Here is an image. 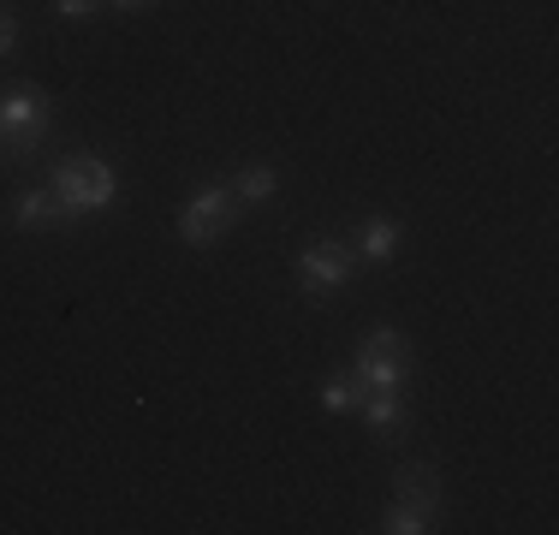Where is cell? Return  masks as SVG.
<instances>
[{
    "instance_id": "obj_1",
    "label": "cell",
    "mask_w": 559,
    "mask_h": 535,
    "mask_svg": "<svg viewBox=\"0 0 559 535\" xmlns=\"http://www.w3.org/2000/svg\"><path fill=\"white\" fill-rule=\"evenodd\" d=\"M48 191H55V203L66 209V221L78 226V221H90V214L114 209L119 179H114L108 160H96V155H66L55 167V179H48Z\"/></svg>"
},
{
    "instance_id": "obj_2",
    "label": "cell",
    "mask_w": 559,
    "mask_h": 535,
    "mask_svg": "<svg viewBox=\"0 0 559 535\" xmlns=\"http://www.w3.org/2000/svg\"><path fill=\"white\" fill-rule=\"evenodd\" d=\"M55 126V96L36 84H12L0 90V155L7 160H31V150L48 138Z\"/></svg>"
},
{
    "instance_id": "obj_3",
    "label": "cell",
    "mask_w": 559,
    "mask_h": 535,
    "mask_svg": "<svg viewBox=\"0 0 559 535\" xmlns=\"http://www.w3.org/2000/svg\"><path fill=\"white\" fill-rule=\"evenodd\" d=\"M233 221H238V191L215 179V185H203V191H191V203L179 209V238L197 250H209Z\"/></svg>"
},
{
    "instance_id": "obj_4",
    "label": "cell",
    "mask_w": 559,
    "mask_h": 535,
    "mask_svg": "<svg viewBox=\"0 0 559 535\" xmlns=\"http://www.w3.org/2000/svg\"><path fill=\"white\" fill-rule=\"evenodd\" d=\"M405 340H399V328H376L364 340V352H357L352 374L364 381V393H381V387H405Z\"/></svg>"
},
{
    "instance_id": "obj_5",
    "label": "cell",
    "mask_w": 559,
    "mask_h": 535,
    "mask_svg": "<svg viewBox=\"0 0 559 535\" xmlns=\"http://www.w3.org/2000/svg\"><path fill=\"white\" fill-rule=\"evenodd\" d=\"M298 280H304V292H310V298L340 292L345 280H352V250L334 245V238H316V245L298 257Z\"/></svg>"
},
{
    "instance_id": "obj_6",
    "label": "cell",
    "mask_w": 559,
    "mask_h": 535,
    "mask_svg": "<svg viewBox=\"0 0 559 535\" xmlns=\"http://www.w3.org/2000/svg\"><path fill=\"white\" fill-rule=\"evenodd\" d=\"M12 226H24V233H66V209L55 203V191L48 185H31V191H19V203H12Z\"/></svg>"
},
{
    "instance_id": "obj_7",
    "label": "cell",
    "mask_w": 559,
    "mask_h": 535,
    "mask_svg": "<svg viewBox=\"0 0 559 535\" xmlns=\"http://www.w3.org/2000/svg\"><path fill=\"white\" fill-rule=\"evenodd\" d=\"M393 500L411 506V512H423V518L441 512V476H435V464H405V471L393 476Z\"/></svg>"
},
{
    "instance_id": "obj_8",
    "label": "cell",
    "mask_w": 559,
    "mask_h": 535,
    "mask_svg": "<svg viewBox=\"0 0 559 535\" xmlns=\"http://www.w3.org/2000/svg\"><path fill=\"white\" fill-rule=\"evenodd\" d=\"M364 417H369V428H376V440H399V428H405V399H399V387L369 393Z\"/></svg>"
},
{
    "instance_id": "obj_9",
    "label": "cell",
    "mask_w": 559,
    "mask_h": 535,
    "mask_svg": "<svg viewBox=\"0 0 559 535\" xmlns=\"http://www.w3.org/2000/svg\"><path fill=\"white\" fill-rule=\"evenodd\" d=\"M357 250H364L369 262H393L399 257V221H388V214L364 221V226H357Z\"/></svg>"
},
{
    "instance_id": "obj_10",
    "label": "cell",
    "mask_w": 559,
    "mask_h": 535,
    "mask_svg": "<svg viewBox=\"0 0 559 535\" xmlns=\"http://www.w3.org/2000/svg\"><path fill=\"white\" fill-rule=\"evenodd\" d=\"M233 191H238V203H269V197L280 191V173L269 167V160H257V167H245L233 179Z\"/></svg>"
},
{
    "instance_id": "obj_11",
    "label": "cell",
    "mask_w": 559,
    "mask_h": 535,
    "mask_svg": "<svg viewBox=\"0 0 559 535\" xmlns=\"http://www.w3.org/2000/svg\"><path fill=\"white\" fill-rule=\"evenodd\" d=\"M322 405L328 411H357L364 405V381H357V374H334V381L322 387Z\"/></svg>"
},
{
    "instance_id": "obj_12",
    "label": "cell",
    "mask_w": 559,
    "mask_h": 535,
    "mask_svg": "<svg viewBox=\"0 0 559 535\" xmlns=\"http://www.w3.org/2000/svg\"><path fill=\"white\" fill-rule=\"evenodd\" d=\"M381 530H393V535H423V530H435V518H423V512H411V506H388L381 512Z\"/></svg>"
},
{
    "instance_id": "obj_13",
    "label": "cell",
    "mask_w": 559,
    "mask_h": 535,
    "mask_svg": "<svg viewBox=\"0 0 559 535\" xmlns=\"http://www.w3.org/2000/svg\"><path fill=\"white\" fill-rule=\"evenodd\" d=\"M19 48V24H12V12H0V60Z\"/></svg>"
},
{
    "instance_id": "obj_14",
    "label": "cell",
    "mask_w": 559,
    "mask_h": 535,
    "mask_svg": "<svg viewBox=\"0 0 559 535\" xmlns=\"http://www.w3.org/2000/svg\"><path fill=\"white\" fill-rule=\"evenodd\" d=\"M55 12H60V19H90L96 0H55Z\"/></svg>"
},
{
    "instance_id": "obj_15",
    "label": "cell",
    "mask_w": 559,
    "mask_h": 535,
    "mask_svg": "<svg viewBox=\"0 0 559 535\" xmlns=\"http://www.w3.org/2000/svg\"><path fill=\"white\" fill-rule=\"evenodd\" d=\"M114 7H126V12H143V7H155V0H114Z\"/></svg>"
}]
</instances>
